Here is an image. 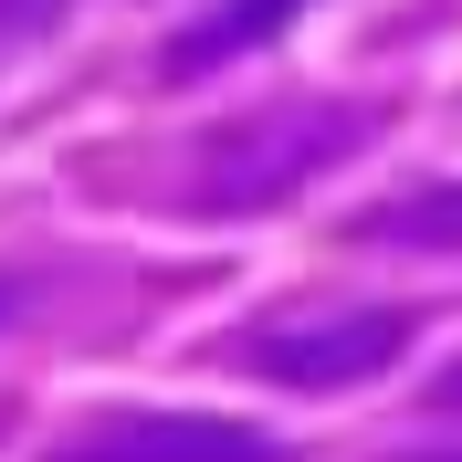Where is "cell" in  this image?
Listing matches in <instances>:
<instances>
[{
  "label": "cell",
  "instance_id": "obj_1",
  "mask_svg": "<svg viewBox=\"0 0 462 462\" xmlns=\"http://www.w3.org/2000/svg\"><path fill=\"white\" fill-rule=\"evenodd\" d=\"M378 137V106H326V95H284L263 116H231L200 147V210H273L316 169H346Z\"/></svg>",
  "mask_w": 462,
  "mask_h": 462
},
{
  "label": "cell",
  "instance_id": "obj_2",
  "mask_svg": "<svg viewBox=\"0 0 462 462\" xmlns=\"http://www.w3.org/2000/svg\"><path fill=\"white\" fill-rule=\"evenodd\" d=\"M420 316L410 305H316V316H284V326H253L231 346L253 378L273 389H368L378 368H400Z\"/></svg>",
  "mask_w": 462,
  "mask_h": 462
},
{
  "label": "cell",
  "instance_id": "obj_3",
  "mask_svg": "<svg viewBox=\"0 0 462 462\" xmlns=\"http://www.w3.org/2000/svg\"><path fill=\"white\" fill-rule=\"evenodd\" d=\"M53 462H284V441L263 420H221V410H116V420L74 431Z\"/></svg>",
  "mask_w": 462,
  "mask_h": 462
},
{
  "label": "cell",
  "instance_id": "obj_4",
  "mask_svg": "<svg viewBox=\"0 0 462 462\" xmlns=\"http://www.w3.org/2000/svg\"><path fill=\"white\" fill-rule=\"evenodd\" d=\"M357 253H462V179H420V189H389L346 221Z\"/></svg>",
  "mask_w": 462,
  "mask_h": 462
},
{
  "label": "cell",
  "instance_id": "obj_5",
  "mask_svg": "<svg viewBox=\"0 0 462 462\" xmlns=\"http://www.w3.org/2000/svg\"><path fill=\"white\" fill-rule=\"evenodd\" d=\"M294 11L305 0H210L200 22L169 42V74H210V63H242V53H263L273 32H294Z\"/></svg>",
  "mask_w": 462,
  "mask_h": 462
},
{
  "label": "cell",
  "instance_id": "obj_6",
  "mask_svg": "<svg viewBox=\"0 0 462 462\" xmlns=\"http://www.w3.org/2000/svg\"><path fill=\"white\" fill-rule=\"evenodd\" d=\"M420 420H462V357H452V368H431V389H420Z\"/></svg>",
  "mask_w": 462,
  "mask_h": 462
},
{
  "label": "cell",
  "instance_id": "obj_7",
  "mask_svg": "<svg viewBox=\"0 0 462 462\" xmlns=\"http://www.w3.org/2000/svg\"><path fill=\"white\" fill-rule=\"evenodd\" d=\"M11 316H22V284H11V273H0V326H11Z\"/></svg>",
  "mask_w": 462,
  "mask_h": 462
},
{
  "label": "cell",
  "instance_id": "obj_8",
  "mask_svg": "<svg viewBox=\"0 0 462 462\" xmlns=\"http://www.w3.org/2000/svg\"><path fill=\"white\" fill-rule=\"evenodd\" d=\"M400 462H462V452H400Z\"/></svg>",
  "mask_w": 462,
  "mask_h": 462
}]
</instances>
